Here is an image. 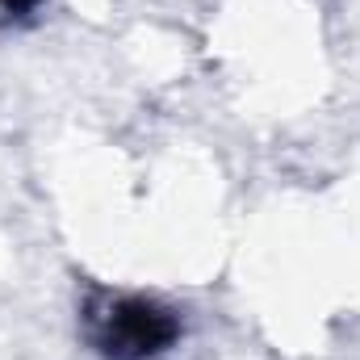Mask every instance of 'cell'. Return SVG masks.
<instances>
[{
  "instance_id": "cell-1",
  "label": "cell",
  "mask_w": 360,
  "mask_h": 360,
  "mask_svg": "<svg viewBox=\"0 0 360 360\" xmlns=\"http://www.w3.org/2000/svg\"><path fill=\"white\" fill-rule=\"evenodd\" d=\"M80 323L89 348L101 360H155L176 348V340L184 335V323L172 306L113 289H89Z\"/></svg>"
},
{
  "instance_id": "cell-2",
  "label": "cell",
  "mask_w": 360,
  "mask_h": 360,
  "mask_svg": "<svg viewBox=\"0 0 360 360\" xmlns=\"http://www.w3.org/2000/svg\"><path fill=\"white\" fill-rule=\"evenodd\" d=\"M38 4H42V0H0V13H4V21H21V17H30Z\"/></svg>"
}]
</instances>
